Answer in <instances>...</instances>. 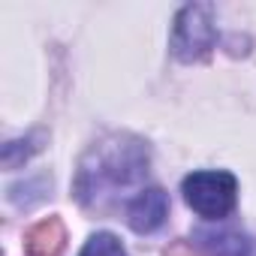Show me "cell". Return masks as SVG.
Masks as SVG:
<instances>
[{
  "mask_svg": "<svg viewBox=\"0 0 256 256\" xmlns=\"http://www.w3.org/2000/svg\"><path fill=\"white\" fill-rule=\"evenodd\" d=\"M169 217V196L160 187H142L124 208V220L133 232L151 235L157 232Z\"/></svg>",
  "mask_w": 256,
  "mask_h": 256,
  "instance_id": "277c9868",
  "label": "cell"
},
{
  "mask_svg": "<svg viewBox=\"0 0 256 256\" xmlns=\"http://www.w3.org/2000/svg\"><path fill=\"white\" fill-rule=\"evenodd\" d=\"M78 256H126V247L120 244L118 235L112 232H96L84 241V247L78 250Z\"/></svg>",
  "mask_w": 256,
  "mask_h": 256,
  "instance_id": "8992f818",
  "label": "cell"
},
{
  "mask_svg": "<svg viewBox=\"0 0 256 256\" xmlns=\"http://www.w3.org/2000/svg\"><path fill=\"white\" fill-rule=\"evenodd\" d=\"M181 193L202 220L220 223L238 205V178L226 169H199L184 178Z\"/></svg>",
  "mask_w": 256,
  "mask_h": 256,
  "instance_id": "7a4b0ae2",
  "label": "cell"
},
{
  "mask_svg": "<svg viewBox=\"0 0 256 256\" xmlns=\"http://www.w3.org/2000/svg\"><path fill=\"white\" fill-rule=\"evenodd\" d=\"M148 175V148L136 136H108L94 145L78 163L76 196L84 208H106L120 193L133 190Z\"/></svg>",
  "mask_w": 256,
  "mask_h": 256,
  "instance_id": "6da1fadb",
  "label": "cell"
},
{
  "mask_svg": "<svg viewBox=\"0 0 256 256\" xmlns=\"http://www.w3.org/2000/svg\"><path fill=\"white\" fill-rule=\"evenodd\" d=\"M190 241L202 256H250L253 253L250 235L238 229H196Z\"/></svg>",
  "mask_w": 256,
  "mask_h": 256,
  "instance_id": "5b68a950",
  "label": "cell"
},
{
  "mask_svg": "<svg viewBox=\"0 0 256 256\" xmlns=\"http://www.w3.org/2000/svg\"><path fill=\"white\" fill-rule=\"evenodd\" d=\"M217 46V24L211 4H187L178 10L172 24V54L181 64H199Z\"/></svg>",
  "mask_w": 256,
  "mask_h": 256,
  "instance_id": "3957f363",
  "label": "cell"
}]
</instances>
